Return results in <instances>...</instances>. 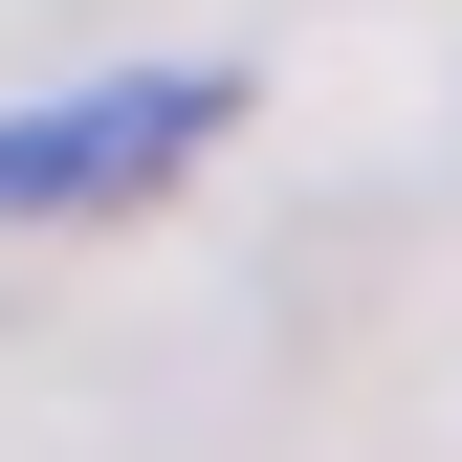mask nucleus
<instances>
[{
  "mask_svg": "<svg viewBox=\"0 0 462 462\" xmlns=\"http://www.w3.org/2000/svg\"><path fill=\"white\" fill-rule=\"evenodd\" d=\"M220 110H243L220 67H133V88H44V110H0V220H110V199H154Z\"/></svg>",
  "mask_w": 462,
  "mask_h": 462,
  "instance_id": "1",
  "label": "nucleus"
}]
</instances>
